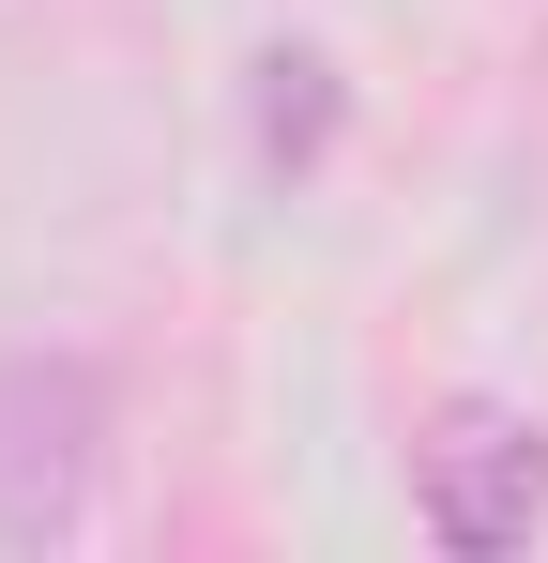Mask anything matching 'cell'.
I'll return each instance as SVG.
<instances>
[{"label":"cell","mask_w":548,"mask_h":563,"mask_svg":"<svg viewBox=\"0 0 548 563\" xmlns=\"http://www.w3.org/2000/svg\"><path fill=\"white\" fill-rule=\"evenodd\" d=\"M534 503H548V427H518V411H442V442H427V533L442 549H518L534 533Z\"/></svg>","instance_id":"1"},{"label":"cell","mask_w":548,"mask_h":563,"mask_svg":"<svg viewBox=\"0 0 548 563\" xmlns=\"http://www.w3.org/2000/svg\"><path fill=\"white\" fill-rule=\"evenodd\" d=\"M0 533H62L77 518V472H91V380H0Z\"/></svg>","instance_id":"2"},{"label":"cell","mask_w":548,"mask_h":563,"mask_svg":"<svg viewBox=\"0 0 548 563\" xmlns=\"http://www.w3.org/2000/svg\"><path fill=\"white\" fill-rule=\"evenodd\" d=\"M274 153H320V62H274Z\"/></svg>","instance_id":"3"}]
</instances>
